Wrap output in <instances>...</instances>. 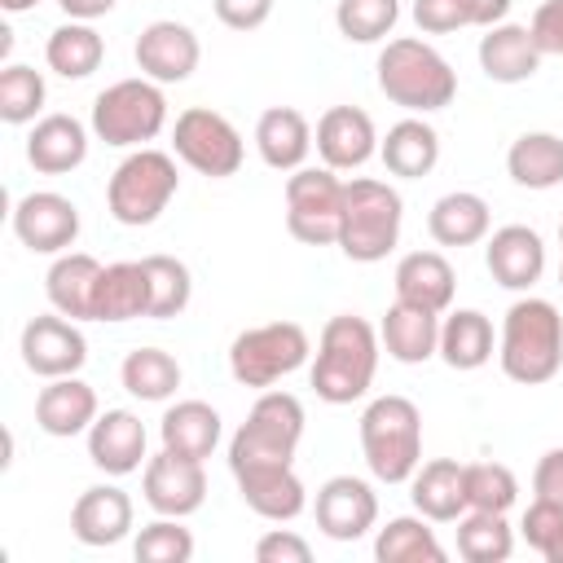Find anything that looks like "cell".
<instances>
[{
    "label": "cell",
    "mask_w": 563,
    "mask_h": 563,
    "mask_svg": "<svg viewBox=\"0 0 563 563\" xmlns=\"http://www.w3.org/2000/svg\"><path fill=\"white\" fill-rule=\"evenodd\" d=\"M378 330L356 317V312H339L321 325L317 339V356H312V391L325 405H352L374 387L378 374Z\"/></svg>",
    "instance_id": "1"
},
{
    "label": "cell",
    "mask_w": 563,
    "mask_h": 563,
    "mask_svg": "<svg viewBox=\"0 0 563 563\" xmlns=\"http://www.w3.org/2000/svg\"><path fill=\"white\" fill-rule=\"evenodd\" d=\"M501 374L519 387H541L563 369V317L550 299L523 295L506 308L497 334Z\"/></svg>",
    "instance_id": "2"
},
{
    "label": "cell",
    "mask_w": 563,
    "mask_h": 563,
    "mask_svg": "<svg viewBox=\"0 0 563 563\" xmlns=\"http://www.w3.org/2000/svg\"><path fill=\"white\" fill-rule=\"evenodd\" d=\"M374 79H378V92L409 114L444 110L457 97V70L444 62L440 48H431L427 40H413V35L383 44V53L374 62Z\"/></svg>",
    "instance_id": "3"
},
{
    "label": "cell",
    "mask_w": 563,
    "mask_h": 563,
    "mask_svg": "<svg viewBox=\"0 0 563 563\" xmlns=\"http://www.w3.org/2000/svg\"><path fill=\"white\" fill-rule=\"evenodd\" d=\"M361 453L378 484H409L422 466V413L409 396H374L361 413Z\"/></svg>",
    "instance_id": "4"
},
{
    "label": "cell",
    "mask_w": 563,
    "mask_h": 563,
    "mask_svg": "<svg viewBox=\"0 0 563 563\" xmlns=\"http://www.w3.org/2000/svg\"><path fill=\"white\" fill-rule=\"evenodd\" d=\"M400 220H405V202L387 180L352 176L343 185V220H339V242L334 246L352 264H378L396 251Z\"/></svg>",
    "instance_id": "5"
},
{
    "label": "cell",
    "mask_w": 563,
    "mask_h": 563,
    "mask_svg": "<svg viewBox=\"0 0 563 563\" xmlns=\"http://www.w3.org/2000/svg\"><path fill=\"white\" fill-rule=\"evenodd\" d=\"M303 440V405L290 391H260L246 422L229 440V471L246 466H286Z\"/></svg>",
    "instance_id": "6"
},
{
    "label": "cell",
    "mask_w": 563,
    "mask_h": 563,
    "mask_svg": "<svg viewBox=\"0 0 563 563\" xmlns=\"http://www.w3.org/2000/svg\"><path fill=\"white\" fill-rule=\"evenodd\" d=\"M180 189V172H176V158L163 154V150H132L114 172H110V185H106V207L119 224L128 229H145L154 224L167 202L176 198Z\"/></svg>",
    "instance_id": "7"
},
{
    "label": "cell",
    "mask_w": 563,
    "mask_h": 563,
    "mask_svg": "<svg viewBox=\"0 0 563 563\" xmlns=\"http://www.w3.org/2000/svg\"><path fill=\"white\" fill-rule=\"evenodd\" d=\"M92 136L114 145V150H141L145 141H154L167 128V97L163 84L136 75V79H119L110 88L97 92L92 101Z\"/></svg>",
    "instance_id": "8"
},
{
    "label": "cell",
    "mask_w": 563,
    "mask_h": 563,
    "mask_svg": "<svg viewBox=\"0 0 563 563\" xmlns=\"http://www.w3.org/2000/svg\"><path fill=\"white\" fill-rule=\"evenodd\" d=\"M308 356H312V343H308V330L299 321H264V325L242 330L229 343V374L242 387L268 391L273 383L295 374Z\"/></svg>",
    "instance_id": "9"
},
{
    "label": "cell",
    "mask_w": 563,
    "mask_h": 563,
    "mask_svg": "<svg viewBox=\"0 0 563 563\" xmlns=\"http://www.w3.org/2000/svg\"><path fill=\"white\" fill-rule=\"evenodd\" d=\"M343 185L334 167H299L286 176V229L303 246H334L343 220Z\"/></svg>",
    "instance_id": "10"
},
{
    "label": "cell",
    "mask_w": 563,
    "mask_h": 563,
    "mask_svg": "<svg viewBox=\"0 0 563 563\" xmlns=\"http://www.w3.org/2000/svg\"><path fill=\"white\" fill-rule=\"evenodd\" d=\"M172 150H176V158L185 167H194L198 176H211V180L238 176V167L246 158L242 132L220 110H207V106H189V110L176 114V123H172Z\"/></svg>",
    "instance_id": "11"
},
{
    "label": "cell",
    "mask_w": 563,
    "mask_h": 563,
    "mask_svg": "<svg viewBox=\"0 0 563 563\" xmlns=\"http://www.w3.org/2000/svg\"><path fill=\"white\" fill-rule=\"evenodd\" d=\"M18 352H22V365L31 374H40V378H66V374H79L84 369L88 339H84V330L70 317H62L53 308V312H40V317H31L22 325Z\"/></svg>",
    "instance_id": "12"
},
{
    "label": "cell",
    "mask_w": 563,
    "mask_h": 563,
    "mask_svg": "<svg viewBox=\"0 0 563 563\" xmlns=\"http://www.w3.org/2000/svg\"><path fill=\"white\" fill-rule=\"evenodd\" d=\"M13 238L35 255H62L79 238V207L53 189L22 194L13 202Z\"/></svg>",
    "instance_id": "13"
},
{
    "label": "cell",
    "mask_w": 563,
    "mask_h": 563,
    "mask_svg": "<svg viewBox=\"0 0 563 563\" xmlns=\"http://www.w3.org/2000/svg\"><path fill=\"white\" fill-rule=\"evenodd\" d=\"M141 493H145V506H150L154 515L185 519V515H194V510L207 501V471H202L198 457H180V453H172V449H158V453L145 462Z\"/></svg>",
    "instance_id": "14"
},
{
    "label": "cell",
    "mask_w": 563,
    "mask_h": 563,
    "mask_svg": "<svg viewBox=\"0 0 563 563\" xmlns=\"http://www.w3.org/2000/svg\"><path fill=\"white\" fill-rule=\"evenodd\" d=\"M132 57H136L145 79H154V84H185L198 70L202 44H198L194 26H185L176 18H158V22L141 26Z\"/></svg>",
    "instance_id": "15"
},
{
    "label": "cell",
    "mask_w": 563,
    "mask_h": 563,
    "mask_svg": "<svg viewBox=\"0 0 563 563\" xmlns=\"http://www.w3.org/2000/svg\"><path fill=\"white\" fill-rule=\"evenodd\" d=\"M312 515L330 541H361L378 523V493L356 475H330L317 488Z\"/></svg>",
    "instance_id": "16"
},
{
    "label": "cell",
    "mask_w": 563,
    "mask_h": 563,
    "mask_svg": "<svg viewBox=\"0 0 563 563\" xmlns=\"http://www.w3.org/2000/svg\"><path fill=\"white\" fill-rule=\"evenodd\" d=\"M317 154L334 172H356L378 154V128L361 106H330L317 119Z\"/></svg>",
    "instance_id": "17"
},
{
    "label": "cell",
    "mask_w": 563,
    "mask_h": 563,
    "mask_svg": "<svg viewBox=\"0 0 563 563\" xmlns=\"http://www.w3.org/2000/svg\"><path fill=\"white\" fill-rule=\"evenodd\" d=\"M484 264L497 286L506 290H532L545 273V242L528 224H501L484 238Z\"/></svg>",
    "instance_id": "18"
},
{
    "label": "cell",
    "mask_w": 563,
    "mask_h": 563,
    "mask_svg": "<svg viewBox=\"0 0 563 563\" xmlns=\"http://www.w3.org/2000/svg\"><path fill=\"white\" fill-rule=\"evenodd\" d=\"M145 449H150V435L132 409H106L88 427V462L114 479L141 471V462H150Z\"/></svg>",
    "instance_id": "19"
},
{
    "label": "cell",
    "mask_w": 563,
    "mask_h": 563,
    "mask_svg": "<svg viewBox=\"0 0 563 563\" xmlns=\"http://www.w3.org/2000/svg\"><path fill=\"white\" fill-rule=\"evenodd\" d=\"M132 519H136L132 497L119 484H92L70 506V532L79 545H92V550L119 545L132 532Z\"/></svg>",
    "instance_id": "20"
},
{
    "label": "cell",
    "mask_w": 563,
    "mask_h": 563,
    "mask_svg": "<svg viewBox=\"0 0 563 563\" xmlns=\"http://www.w3.org/2000/svg\"><path fill=\"white\" fill-rule=\"evenodd\" d=\"M233 479H238V497L260 519L290 523L308 506V488L295 475V462H286V466H246V471H233Z\"/></svg>",
    "instance_id": "21"
},
{
    "label": "cell",
    "mask_w": 563,
    "mask_h": 563,
    "mask_svg": "<svg viewBox=\"0 0 563 563\" xmlns=\"http://www.w3.org/2000/svg\"><path fill=\"white\" fill-rule=\"evenodd\" d=\"M92 422H97V391L79 374L48 378V387H40V396H35V427L44 435H57V440L88 435Z\"/></svg>",
    "instance_id": "22"
},
{
    "label": "cell",
    "mask_w": 563,
    "mask_h": 563,
    "mask_svg": "<svg viewBox=\"0 0 563 563\" xmlns=\"http://www.w3.org/2000/svg\"><path fill=\"white\" fill-rule=\"evenodd\" d=\"M378 343H383V352H387L391 361H400V365H422V361L440 356V312L396 299V303L383 312Z\"/></svg>",
    "instance_id": "23"
},
{
    "label": "cell",
    "mask_w": 563,
    "mask_h": 563,
    "mask_svg": "<svg viewBox=\"0 0 563 563\" xmlns=\"http://www.w3.org/2000/svg\"><path fill=\"white\" fill-rule=\"evenodd\" d=\"M88 158V128L75 114H44L26 136V163L40 176H66Z\"/></svg>",
    "instance_id": "24"
},
{
    "label": "cell",
    "mask_w": 563,
    "mask_h": 563,
    "mask_svg": "<svg viewBox=\"0 0 563 563\" xmlns=\"http://www.w3.org/2000/svg\"><path fill=\"white\" fill-rule=\"evenodd\" d=\"M479 70L493 84H523L541 70V48L528 26L519 22H497L479 35Z\"/></svg>",
    "instance_id": "25"
},
{
    "label": "cell",
    "mask_w": 563,
    "mask_h": 563,
    "mask_svg": "<svg viewBox=\"0 0 563 563\" xmlns=\"http://www.w3.org/2000/svg\"><path fill=\"white\" fill-rule=\"evenodd\" d=\"M413 510L431 523H457L466 515V466L453 457H431L409 479Z\"/></svg>",
    "instance_id": "26"
},
{
    "label": "cell",
    "mask_w": 563,
    "mask_h": 563,
    "mask_svg": "<svg viewBox=\"0 0 563 563\" xmlns=\"http://www.w3.org/2000/svg\"><path fill=\"white\" fill-rule=\"evenodd\" d=\"M396 299L431 308V312H449L453 308V290H457V273L440 251H409L396 264Z\"/></svg>",
    "instance_id": "27"
},
{
    "label": "cell",
    "mask_w": 563,
    "mask_h": 563,
    "mask_svg": "<svg viewBox=\"0 0 563 563\" xmlns=\"http://www.w3.org/2000/svg\"><path fill=\"white\" fill-rule=\"evenodd\" d=\"M101 260L88 251H62L48 273H44V295L48 303L70 317V321H92V295H97V277H101Z\"/></svg>",
    "instance_id": "28"
},
{
    "label": "cell",
    "mask_w": 563,
    "mask_h": 563,
    "mask_svg": "<svg viewBox=\"0 0 563 563\" xmlns=\"http://www.w3.org/2000/svg\"><path fill=\"white\" fill-rule=\"evenodd\" d=\"M255 150L273 172H299L312 150V128L295 106H268L255 119Z\"/></svg>",
    "instance_id": "29"
},
{
    "label": "cell",
    "mask_w": 563,
    "mask_h": 563,
    "mask_svg": "<svg viewBox=\"0 0 563 563\" xmlns=\"http://www.w3.org/2000/svg\"><path fill=\"white\" fill-rule=\"evenodd\" d=\"M378 158H383V167H387L391 176H400V180H422V176H431L435 163H440V132H435L427 119L409 114V119H400V123L387 128V136L378 141Z\"/></svg>",
    "instance_id": "30"
},
{
    "label": "cell",
    "mask_w": 563,
    "mask_h": 563,
    "mask_svg": "<svg viewBox=\"0 0 563 563\" xmlns=\"http://www.w3.org/2000/svg\"><path fill=\"white\" fill-rule=\"evenodd\" d=\"M488 229H493V211L471 189H453L435 198L427 211V233L435 246H475L488 238Z\"/></svg>",
    "instance_id": "31"
},
{
    "label": "cell",
    "mask_w": 563,
    "mask_h": 563,
    "mask_svg": "<svg viewBox=\"0 0 563 563\" xmlns=\"http://www.w3.org/2000/svg\"><path fill=\"white\" fill-rule=\"evenodd\" d=\"M150 308V277H145V264L141 260H119V264H106L101 277H97V295H92V321H132V317H145Z\"/></svg>",
    "instance_id": "32"
},
{
    "label": "cell",
    "mask_w": 563,
    "mask_h": 563,
    "mask_svg": "<svg viewBox=\"0 0 563 563\" xmlns=\"http://www.w3.org/2000/svg\"><path fill=\"white\" fill-rule=\"evenodd\" d=\"M497 352V334L493 321L479 308H449L440 321V361L449 369H479L488 365Z\"/></svg>",
    "instance_id": "33"
},
{
    "label": "cell",
    "mask_w": 563,
    "mask_h": 563,
    "mask_svg": "<svg viewBox=\"0 0 563 563\" xmlns=\"http://www.w3.org/2000/svg\"><path fill=\"white\" fill-rule=\"evenodd\" d=\"M220 413L207 405V400H176L167 413H163V422H158V440H163V449H172V453H180V457H198V462H207L211 453H216V444H220Z\"/></svg>",
    "instance_id": "34"
},
{
    "label": "cell",
    "mask_w": 563,
    "mask_h": 563,
    "mask_svg": "<svg viewBox=\"0 0 563 563\" xmlns=\"http://www.w3.org/2000/svg\"><path fill=\"white\" fill-rule=\"evenodd\" d=\"M506 172L519 189H554L563 185V136L559 132H523L506 150Z\"/></svg>",
    "instance_id": "35"
},
{
    "label": "cell",
    "mask_w": 563,
    "mask_h": 563,
    "mask_svg": "<svg viewBox=\"0 0 563 563\" xmlns=\"http://www.w3.org/2000/svg\"><path fill=\"white\" fill-rule=\"evenodd\" d=\"M106 57V40L92 22H62L57 31H48V44H44V62L48 70H57L62 79H88Z\"/></svg>",
    "instance_id": "36"
},
{
    "label": "cell",
    "mask_w": 563,
    "mask_h": 563,
    "mask_svg": "<svg viewBox=\"0 0 563 563\" xmlns=\"http://www.w3.org/2000/svg\"><path fill=\"white\" fill-rule=\"evenodd\" d=\"M427 515H396L378 528L374 537V559L378 563H444V545L427 528Z\"/></svg>",
    "instance_id": "37"
},
{
    "label": "cell",
    "mask_w": 563,
    "mask_h": 563,
    "mask_svg": "<svg viewBox=\"0 0 563 563\" xmlns=\"http://www.w3.org/2000/svg\"><path fill=\"white\" fill-rule=\"evenodd\" d=\"M119 383L128 396L136 400H167L176 387H180V365L172 352L163 347H136L123 356L119 365Z\"/></svg>",
    "instance_id": "38"
},
{
    "label": "cell",
    "mask_w": 563,
    "mask_h": 563,
    "mask_svg": "<svg viewBox=\"0 0 563 563\" xmlns=\"http://www.w3.org/2000/svg\"><path fill=\"white\" fill-rule=\"evenodd\" d=\"M515 550V532L497 510H466L457 519V554L466 563H506Z\"/></svg>",
    "instance_id": "39"
},
{
    "label": "cell",
    "mask_w": 563,
    "mask_h": 563,
    "mask_svg": "<svg viewBox=\"0 0 563 563\" xmlns=\"http://www.w3.org/2000/svg\"><path fill=\"white\" fill-rule=\"evenodd\" d=\"M145 277H150V308L145 317L154 321H167V317H180L194 299V277L189 268L176 260V255H145Z\"/></svg>",
    "instance_id": "40"
},
{
    "label": "cell",
    "mask_w": 563,
    "mask_h": 563,
    "mask_svg": "<svg viewBox=\"0 0 563 563\" xmlns=\"http://www.w3.org/2000/svg\"><path fill=\"white\" fill-rule=\"evenodd\" d=\"M400 22V0H339L334 4V26L352 44H378L396 31Z\"/></svg>",
    "instance_id": "41"
},
{
    "label": "cell",
    "mask_w": 563,
    "mask_h": 563,
    "mask_svg": "<svg viewBox=\"0 0 563 563\" xmlns=\"http://www.w3.org/2000/svg\"><path fill=\"white\" fill-rule=\"evenodd\" d=\"M44 75L35 66H22V62H9L0 70V119L22 128V123H35V114L44 110Z\"/></svg>",
    "instance_id": "42"
},
{
    "label": "cell",
    "mask_w": 563,
    "mask_h": 563,
    "mask_svg": "<svg viewBox=\"0 0 563 563\" xmlns=\"http://www.w3.org/2000/svg\"><path fill=\"white\" fill-rule=\"evenodd\" d=\"M519 497V479L506 462H471L466 466V510H497L506 515Z\"/></svg>",
    "instance_id": "43"
},
{
    "label": "cell",
    "mask_w": 563,
    "mask_h": 563,
    "mask_svg": "<svg viewBox=\"0 0 563 563\" xmlns=\"http://www.w3.org/2000/svg\"><path fill=\"white\" fill-rule=\"evenodd\" d=\"M132 554H136V563H189L194 559V532L180 519L158 515L154 523H145L136 532Z\"/></svg>",
    "instance_id": "44"
},
{
    "label": "cell",
    "mask_w": 563,
    "mask_h": 563,
    "mask_svg": "<svg viewBox=\"0 0 563 563\" xmlns=\"http://www.w3.org/2000/svg\"><path fill=\"white\" fill-rule=\"evenodd\" d=\"M519 537L550 563V554L563 545V501H550V497H532L523 519H519Z\"/></svg>",
    "instance_id": "45"
},
{
    "label": "cell",
    "mask_w": 563,
    "mask_h": 563,
    "mask_svg": "<svg viewBox=\"0 0 563 563\" xmlns=\"http://www.w3.org/2000/svg\"><path fill=\"white\" fill-rule=\"evenodd\" d=\"M413 22L422 35H449L475 26V0H413Z\"/></svg>",
    "instance_id": "46"
},
{
    "label": "cell",
    "mask_w": 563,
    "mask_h": 563,
    "mask_svg": "<svg viewBox=\"0 0 563 563\" xmlns=\"http://www.w3.org/2000/svg\"><path fill=\"white\" fill-rule=\"evenodd\" d=\"M255 559L260 563H308L312 545L299 532H290V528H273V532H264L255 541Z\"/></svg>",
    "instance_id": "47"
},
{
    "label": "cell",
    "mask_w": 563,
    "mask_h": 563,
    "mask_svg": "<svg viewBox=\"0 0 563 563\" xmlns=\"http://www.w3.org/2000/svg\"><path fill=\"white\" fill-rule=\"evenodd\" d=\"M528 31H532L541 57L545 53L550 57H563V0H541L537 13H532V22H528Z\"/></svg>",
    "instance_id": "48"
},
{
    "label": "cell",
    "mask_w": 563,
    "mask_h": 563,
    "mask_svg": "<svg viewBox=\"0 0 563 563\" xmlns=\"http://www.w3.org/2000/svg\"><path fill=\"white\" fill-rule=\"evenodd\" d=\"M211 9L229 31H260L273 18V0H211Z\"/></svg>",
    "instance_id": "49"
},
{
    "label": "cell",
    "mask_w": 563,
    "mask_h": 563,
    "mask_svg": "<svg viewBox=\"0 0 563 563\" xmlns=\"http://www.w3.org/2000/svg\"><path fill=\"white\" fill-rule=\"evenodd\" d=\"M532 493L550 497V501H563V449L541 453V462L532 471Z\"/></svg>",
    "instance_id": "50"
},
{
    "label": "cell",
    "mask_w": 563,
    "mask_h": 563,
    "mask_svg": "<svg viewBox=\"0 0 563 563\" xmlns=\"http://www.w3.org/2000/svg\"><path fill=\"white\" fill-rule=\"evenodd\" d=\"M57 4H62V13L75 18V22H97V18H106L119 0H57Z\"/></svg>",
    "instance_id": "51"
},
{
    "label": "cell",
    "mask_w": 563,
    "mask_h": 563,
    "mask_svg": "<svg viewBox=\"0 0 563 563\" xmlns=\"http://www.w3.org/2000/svg\"><path fill=\"white\" fill-rule=\"evenodd\" d=\"M510 4L515 0H475V26H497V22H506V13H510Z\"/></svg>",
    "instance_id": "52"
},
{
    "label": "cell",
    "mask_w": 563,
    "mask_h": 563,
    "mask_svg": "<svg viewBox=\"0 0 563 563\" xmlns=\"http://www.w3.org/2000/svg\"><path fill=\"white\" fill-rule=\"evenodd\" d=\"M35 4H40V0H0V9H4V13H31Z\"/></svg>",
    "instance_id": "53"
},
{
    "label": "cell",
    "mask_w": 563,
    "mask_h": 563,
    "mask_svg": "<svg viewBox=\"0 0 563 563\" xmlns=\"http://www.w3.org/2000/svg\"><path fill=\"white\" fill-rule=\"evenodd\" d=\"M550 563H563V545H559V550H554V554H550Z\"/></svg>",
    "instance_id": "54"
},
{
    "label": "cell",
    "mask_w": 563,
    "mask_h": 563,
    "mask_svg": "<svg viewBox=\"0 0 563 563\" xmlns=\"http://www.w3.org/2000/svg\"><path fill=\"white\" fill-rule=\"evenodd\" d=\"M559 246H563V220H559Z\"/></svg>",
    "instance_id": "55"
},
{
    "label": "cell",
    "mask_w": 563,
    "mask_h": 563,
    "mask_svg": "<svg viewBox=\"0 0 563 563\" xmlns=\"http://www.w3.org/2000/svg\"><path fill=\"white\" fill-rule=\"evenodd\" d=\"M559 282H563V268H559Z\"/></svg>",
    "instance_id": "56"
}]
</instances>
